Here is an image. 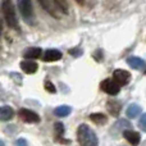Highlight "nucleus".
Returning a JSON list of instances; mask_svg holds the SVG:
<instances>
[{
	"label": "nucleus",
	"instance_id": "22",
	"mask_svg": "<svg viewBox=\"0 0 146 146\" xmlns=\"http://www.w3.org/2000/svg\"><path fill=\"white\" fill-rule=\"evenodd\" d=\"M15 146H27V141L25 139H18L15 141Z\"/></svg>",
	"mask_w": 146,
	"mask_h": 146
},
{
	"label": "nucleus",
	"instance_id": "3",
	"mask_svg": "<svg viewBox=\"0 0 146 146\" xmlns=\"http://www.w3.org/2000/svg\"><path fill=\"white\" fill-rule=\"evenodd\" d=\"M19 12L25 21L30 25H33V18H35V12L32 7V0H19Z\"/></svg>",
	"mask_w": 146,
	"mask_h": 146
},
{
	"label": "nucleus",
	"instance_id": "17",
	"mask_svg": "<svg viewBox=\"0 0 146 146\" xmlns=\"http://www.w3.org/2000/svg\"><path fill=\"white\" fill-rule=\"evenodd\" d=\"M53 3L55 4V7L59 9V12L67 14L69 10V3L68 0H53Z\"/></svg>",
	"mask_w": 146,
	"mask_h": 146
},
{
	"label": "nucleus",
	"instance_id": "6",
	"mask_svg": "<svg viewBox=\"0 0 146 146\" xmlns=\"http://www.w3.org/2000/svg\"><path fill=\"white\" fill-rule=\"evenodd\" d=\"M37 1L40 3V5L44 8V10L48 12L50 15H53L54 18H56V19L60 18L62 13L59 12V9L55 7V4L53 3V0H37Z\"/></svg>",
	"mask_w": 146,
	"mask_h": 146
},
{
	"label": "nucleus",
	"instance_id": "4",
	"mask_svg": "<svg viewBox=\"0 0 146 146\" xmlns=\"http://www.w3.org/2000/svg\"><path fill=\"white\" fill-rule=\"evenodd\" d=\"M100 88L104 91L105 94H109V95H118L119 91H121V86L115 82L114 80H110V78H106L103 82L100 83Z\"/></svg>",
	"mask_w": 146,
	"mask_h": 146
},
{
	"label": "nucleus",
	"instance_id": "19",
	"mask_svg": "<svg viewBox=\"0 0 146 146\" xmlns=\"http://www.w3.org/2000/svg\"><path fill=\"white\" fill-rule=\"evenodd\" d=\"M90 119L94 122V123H96V124H104V123H106V115H104V114H101V113H94V114H91Z\"/></svg>",
	"mask_w": 146,
	"mask_h": 146
},
{
	"label": "nucleus",
	"instance_id": "10",
	"mask_svg": "<svg viewBox=\"0 0 146 146\" xmlns=\"http://www.w3.org/2000/svg\"><path fill=\"white\" fill-rule=\"evenodd\" d=\"M21 69L25 73H27V74H33V73L37 72L38 66H37V63L33 60H23L22 63H21Z\"/></svg>",
	"mask_w": 146,
	"mask_h": 146
},
{
	"label": "nucleus",
	"instance_id": "7",
	"mask_svg": "<svg viewBox=\"0 0 146 146\" xmlns=\"http://www.w3.org/2000/svg\"><path fill=\"white\" fill-rule=\"evenodd\" d=\"M113 80L119 86H126L131 80V73L124 71V69H115L113 73Z\"/></svg>",
	"mask_w": 146,
	"mask_h": 146
},
{
	"label": "nucleus",
	"instance_id": "18",
	"mask_svg": "<svg viewBox=\"0 0 146 146\" xmlns=\"http://www.w3.org/2000/svg\"><path fill=\"white\" fill-rule=\"evenodd\" d=\"M71 111H72L71 106L60 105V106H58V108L54 110V113H55V115H58V117H67V115H69V114H71Z\"/></svg>",
	"mask_w": 146,
	"mask_h": 146
},
{
	"label": "nucleus",
	"instance_id": "26",
	"mask_svg": "<svg viewBox=\"0 0 146 146\" xmlns=\"http://www.w3.org/2000/svg\"><path fill=\"white\" fill-rule=\"evenodd\" d=\"M145 73H146V72H145Z\"/></svg>",
	"mask_w": 146,
	"mask_h": 146
},
{
	"label": "nucleus",
	"instance_id": "21",
	"mask_svg": "<svg viewBox=\"0 0 146 146\" xmlns=\"http://www.w3.org/2000/svg\"><path fill=\"white\" fill-rule=\"evenodd\" d=\"M139 126L142 131L146 132V114H142V117L140 118V122H139Z\"/></svg>",
	"mask_w": 146,
	"mask_h": 146
},
{
	"label": "nucleus",
	"instance_id": "1",
	"mask_svg": "<svg viewBox=\"0 0 146 146\" xmlns=\"http://www.w3.org/2000/svg\"><path fill=\"white\" fill-rule=\"evenodd\" d=\"M77 140L81 146H98V137L87 124H81L78 127Z\"/></svg>",
	"mask_w": 146,
	"mask_h": 146
},
{
	"label": "nucleus",
	"instance_id": "23",
	"mask_svg": "<svg viewBox=\"0 0 146 146\" xmlns=\"http://www.w3.org/2000/svg\"><path fill=\"white\" fill-rule=\"evenodd\" d=\"M1 32H3V21H0V36H1Z\"/></svg>",
	"mask_w": 146,
	"mask_h": 146
},
{
	"label": "nucleus",
	"instance_id": "16",
	"mask_svg": "<svg viewBox=\"0 0 146 146\" xmlns=\"http://www.w3.org/2000/svg\"><path fill=\"white\" fill-rule=\"evenodd\" d=\"M140 113H141V106L137 105V104H131V105L127 108V111H126L127 117H128V118H131V119L136 118Z\"/></svg>",
	"mask_w": 146,
	"mask_h": 146
},
{
	"label": "nucleus",
	"instance_id": "25",
	"mask_svg": "<svg viewBox=\"0 0 146 146\" xmlns=\"http://www.w3.org/2000/svg\"><path fill=\"white\" fill-rule=\"evenodd\" d=\"M0 146H4V142H3L1 140H0Z\"/></svg>",
	"mask_w": 146,
	"mask_h": 146
},
{
	"label": "nucleus",
	"instance_id": "5",
	"mask_svg": "<svg viewBox=\"0 0 146 146\" xmlns=\"http://www.w3.org/2000/svg\"><path fill=\"white\" fill-rule=\"evenodd\" d=\"M18 114H19V118L23 122H27V123H38L40 122V115L35 111L30 110V109L22 108Z\"/></svg>",
	"mask_w": 146,
	"mask_h": 146
},
{
	"label": "nucleus",
	"instance_id": "8",
	"mask_svg": "<svg viewBox=\"0 0 146 146\" xmlns=\"http://www.w3.org/2000/svg\"><path fill=\"white\" fill-rule=\"evenodd\" d=\"M62 56H63V54H62V51L56 50V49H49V50L45 51V54H44L42 56V60L44 62H56V60H60Z\"/></svg>",
	"mask_w": 146,
	"mask_h": 146
},
{
	"label": "nucleus",
	"instance_id": "15",
	"mask_svg": "<svg viewBox=\"0 0 146 146\" xmlns=\"http://www.w3.org/2000/svg\"><path fill=\"white\" fill-rule=\"evenodd\" d=\"M42 54V50L40 48H30L23 53L25 59H38Z\"/></svg>",
	"mask_w": 146,
	"mask_h": 146
},
{
	"label": "nucleus",
	"instance_id": "11",
	"mask_svg": "<svg viewBox=\"0 0 146 146\" xmlns=\"http://www.w3.org/2000/svg\"><path fill=\"white\" fill-rule=\"evenodd\" d=\"M127 63H128L129 67H132L133 69H137V71H142L145 69V62L142 60L141 58H137V56H129L127 59Z\"/></svg>",
	"mask_w": 146,
	"mask_h": 146
},
{
	"label": "nucleus",
	"instance_id": "20",
	"mask_svg": "<svg viewBox=\"0 0 146 146\" xmlns=\"http://www.w3.org/2000/svg\"><path fill=\"white\" fill-rule=\"evenodd\" d=\"M45 88H46V91H49L50 94H55L56 92L55 86H54L50 81H45Z\"/></svg>",
	"mask_w": 146,
	"mask_h": 146
},
{
	"label": "nucleus",
	"instance_id": "12",
	"mask_svg": "<svg viewBox=\"0 0 146 146\" xmlns=\"http://www.w3.org/2000/svg\"><path fill=\"white\" fill-rule=\"evenodd\" d=\"M106 108H108L109 113H110L113 117H118L119 113H121L122 104L117 100H109L108 104H106Z\"/></svg>",
	"mask_w": 146,
	"mask_h": 146
},
{
	"label": "nucleus",
	"instance_id": "2",
	"mask_svg": "<svg viewBox=\"0 0 146 146\" xmlns=\"http://www.w3.org/2000/svg\"><path fill=\"white\" fill-rule=\"evenodd\" d=\"M1 9H3V14H4V21L7 22V25L9 26L13 30H18V21H17V15H15V8L13 4V0H3L1 4Z\"/></svg>",
	"mask_w": 146,
	"mask_h": 146
},
{
	"label": "nucleus",
	"instance_id": "14",
	"mask_svg": "<svg viewBox=\"0 0 146 146\" xmlns=\"http://www.w3.org/2000/svg\"><path fill=\"white\" fill-rule=\"evenodd\" d=\"M13 115H14V110L10 106H8V105L0 106V121H3V122L9 121V119L13 118Z\"/></svg>",
	"mask_w": 146,
	"mask_h": 146
},
{
	"label": "nucleus",
	"instance_id": "24",
	"mask_svg": "<svg viewBox=\"0 0 146 146\" xmlns=\"http://www.w3.org/2000/svg\"><path fill=\"white\" fill-rule=\"evenodd\" d=\"M76 1H77L78 4H83V3H85V0H76Z\"/></svg>",
	"mask_w": 146,
	"mask_h": 146
},
{
	"label": "nucleus",
	"instance_id": "13",
	"mask_svg": "<svg viewBox=\"0 0 146 146\" xmlns=\"http://www.w3.org/2000/svg\"><path fill=\"white\" fill-rule=\"evenodd\" d=\"M54 129H55V133H56V141L62 142V144L64 145H69L71 144V141L69 140H64L63 139V135H64V127L62 123H55L54 124Z\"/></svg>",
	"mask_w": 146,
	"mask_h": 146
},
{
	"label": "nucleus",
	"instance_id": "9",
	"mask_svg": "<svg viewBox=\"0 0 146 146\" xmlns=\"http://www.w3.org/2000/svg\"><path fill=\"white\" fill-rule=\"evenodd\" d=\"M123 136L129 144H132L133 146L139 145L140 144V140H141V136H140L139 132L136 131H132V129H126L123 132Z\"/></svg>",
	"mask_w": 146,
	"mask_h": 146
}]
</instances>
